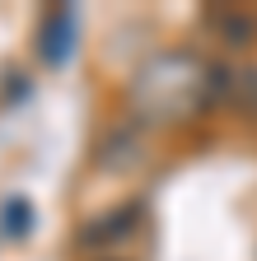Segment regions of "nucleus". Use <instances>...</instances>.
<instances>
[{
  "label": "nucleus",
  "instance_id": "nucleus-4",
  "mask_svg": "<svg viewBox=\"0 0 257 261\" xmlns=\"http://www.w3.org/2000/svg\"><path fill=\"white\" fill-rule=\"evenodd\" d=\"M66 42H71V10H52L42 19V61H61L66 56Z\"/></svg>",
  "mask_w": 257,
  "mask_h": 261
},
{
  "label": "nucleus",
  "instance_id": "nucleus-2",
  "mask_svg": "<svg viewBox=\"0 0 257 261\" xmlns=\"http://www.w3.org/2000/svg\"><path fill=\"white\" fill-rule=\"evenodd\" d=\"M215 103L234 117L257 121V61H229L215 65Z\"/></svg>",
  "mask_w": 257,
  "mask_h": 261
},
{
  "label": "nucleus",
  "instance_id": "nucleus-3",
  "mask_svg": "<svg viewBox=\"0 0 257 261\" xmlns=\"http://www.w3.org/2000/svg\"><path fill=\"white\" fill-rule=\"evenodd\" d=\"M206 28H215V38L224 42V47H248V42H257V14H248V10H239V5H211L206 10Z\"/></svg>",
  "mask_w": 257,
  "mask_h": 261
},
{
  "label": "nucleus",
  "instance_id": "nucleus-1",
  "mask_svg": "<svg viewBox=\"0 0 257 261\" xmlns=\"http://www.w3.org/2000/svg\"><path fill=\"white\" fill-rule=\"evenodd\" d=\"M215 103V61L201 51H154L126 80V108L141 126H178L197 121Z\"/></svg>",
  "mask_w": 257,
  "mask_h": 261
}]
</instances>
